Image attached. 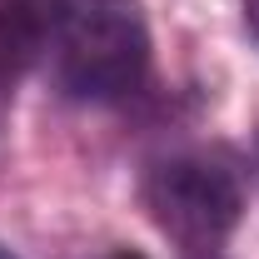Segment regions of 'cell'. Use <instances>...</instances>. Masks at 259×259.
I'll return each instance as SVG.
<instances>
[{"mask_svg":"<svg viewBox=\"0 0 259 259\" xmlns=\"http://www.w3.org/2000/svg\"><path fill=\"white\" fill-rule=\"evenodd\" d=\"M50 80L80 105H115L150 80V25L135 0H55Z\"/></svg>","mask_w":259,"mask_h":259,"instance_id":"obj_1","label":"cell"},{"mask_svg":"<svg viewBox=\"0 0 259 259\" xmlns=\"http://www.w3.org/2000/svg\"><path fill=\"white\" fill-rule=\"evenodd\" d=\"M55 0H0V90L45 60Z\"/></svg>","mask_w":259,"mask_h":259,"instance_id":"obj_3","label":"cell"},{"mask_svg":"<svg viewBox=\"0 0 259 259\" xmlns=\"http://www.w3.org/2000/svg\"><path fill=\"white\" fill-rule=\"evenodd\" d=\"M145 209L190 259H220V244L244 214V180L214 150H175L150 164Z\"/></svg>","mask_w":259,"mask_h":259,"instance_id":"obj_2","label":"cell"},{"mask_svg":"<svg viewBox=\"0 0 259 259\" xmlns=\"http://www.w3.org/2000/svg\"><path fill=\"white\" fill-rule=\"evenodd\" d=\"M110 259H145V254H135V249H115Z\"/></svg>","mask_w":259,"mask_h":259,"instance_id":"obj_5","label":"cell"},{"mask_svg":"<svg viewBox=\"0 0 259 259\" xmlns=\"http://www.w3.org/2000/svg\"><path fill=\"white\" fill-rule=\"evenodd\" d=\"M244 30H249V40L259 45V0H244Z\"/></svg>","mask_w":259,"mask_h":259,"instance_id":"obj_4","label":"cell"},{"mask_svg":"<svg viewBox=\"0 0 259 259\" xmlns=\"http://www.w3.org/2000/svg\"><path fill=\"white\" fill-rule=\"evenodd\" d=\"M0 259H15V254H10V249H5V244H0Z\"/></svg>","mask_w":259,"mask_h":259,"instance_id":"obj_6","label":"cell"}]
</instances>
